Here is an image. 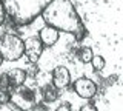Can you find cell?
<instances>
[{
    "label": "cell",
    "instance_id": "4",
    "mask_svg": "<svg viewBox=\"0 0 123 111\" xmlns=\"http://www.w3.org/2000/svg\"><path fill=\"white\" fill-rule=\"evenodd\" d=\"M9 102L14 103L15 106H18L20 110H29L32 108V105L36 103V94L26 86H18L15 88L14 93H11V97H9Z\"/></svg>",
    "mask_w": 123,
    "mask_h": 111
},
{
    "label": "cell",
    "instance_id": "8",
    "mask_svg": "<svg viewBox=\"0 0 123 111\" xmlns=\"http://www.w3.org/2000/svg\"><path fill=\"white\" fill-rule=\"evenodd\" d=\"M37 37L40 39L42 43H43V46H52V45H55L57 40H59V31L46 25L45 28L40 29V33H38Z\"/></svg>",
    "mask_w": 123,
    "mask_h": 111
},
{
    "label": "cell",
    "instance_id": "15",
    "mask_svg": "<svg viewBox=\"0 0 123 111\" xmlns=\"http://www.w3.org/2000/svg\"><path fill=\"white\" fill-rule=\"evenodd\" d=\"M5 19H6V14H5V9H3L2 3H0V26L3 25V22H5Z\"/></svg>",
    "mask_w": 123,
    "mask_h": 111
},
{
    "label": "cell",
    "instance_id": "3",
    "mask_svg": "<svg viewBox=\"0 0 123 111\" xmlns=\"http://www.w3.org/2000/svg\"><path fill=\"white\" fill-rule=\"evenodd\" d=\"M23 40L12 33H5L0 37V57L8 62H15L23 56Z\"/></svg>",
    "mask_w": 123,
    "mask_h": 111
},
{
    "label": "cell",
    "instance_id": "17",
    "mask_svg": "<svg viewBox=\"0 0 123 111\" xmlns=\"http://www.w3.org/2000/svg\"><path fill=\"white\" fill-rule=\"evenodd\" d=\"M2 62H3V59H2V57H0V65H2Z\"/></svg>",
    "mask_w": 123,
    "mask_h": 111
},
{
    "label": "cell",
    "instance_id": "12",
    "mask_svg": "<svg viewBox=\"0 0 123 111\" xmlns=\"http://www.w3.org/2000/svg\"><path fill=\"white\" fill-rule=\"evenodd\" d=\"M91 63H92V68H94L95 71H102L103 68H105V65H106V62H105V59H103L102 56H92V59H91Z\"/></svg>",
    "mask_w": 123,
    "mask_h": 111
},
{
    "label": "cell",
    "instance_id": "14",
    "mask_svg": "<svg viewBox=\"0 0 123 111\" xmlns=\"http://www.w3.org/2000/svg\"><path fill=\"white\" fill-rule=\"evenodd\" d=\"M80 111H98V110L94 103H86V105H83L82 108H80Z\"/></svg>",
    "mask_w": 123,
    "mask_h": 111
},
{
    "label": "cell",
    "instance_id": "6",
    "mask_svg": "<svg viewBox=\"0 0 123 111\" xmlns=\"http://www.w3.org/2000/svg\"><path fill=\"white\" fill-rule=\"evenodd\" d=\"M72 88L77 93V96L82 99H92L97 93V85H95L94 80L88 79V77H80L74 80L72 83Z\"/></svg>",
    "mask_w": 123,
    "mask_h": 111
},
{
    "label": "cell",
    "instance_id": "5",
    "mask_svg": "<svg viewBox=\"0 0 123 111\" xmlns=\"http://www.w3.org/2000/svg\"><path fill=\"white\" fill-rule=\"evenodd\" d=\"M23 46H25V51H23V54L26 56V59L29 60L31 63H36L38 59L42 57L43 54V43L40 42L37 36H31L28 37L25 42H23Z\"/></svg>",
    "mask_w": 123,
    "mask_h": 111
},
{
    "label": "cell",
    "instance_id": "7",
    "mask_svg": "<svg viewBox=\"0 0 123 111\" xmlns=\"http://www.w3.org/2000/svg\"><path fill=\"white\" fill-rule=\"evenodd\" d=\"M71 83V74L66 66H59L54 68L52 71V86H55L57 90H63Z\"/></svg>",
    "mask_w": 123,
    "mask_h": 111
},
{
    "label": "cell",
    "instance_id": "13",
    "mask_svg": "<svg viewBox=\"0 0 123 111\" xmlns=\"http://www.w3.org/2000/svg\"><path fill=\"white\" fill-rule=\"evenodd\" d=\"M0 111H23V110H20L11 102H6V103H0Z\"/></svg>",
    "mask_w": 123,
    "mask_h": 111
},
{
    "label": "cell",
    "instance_id": "2",
    "mask_svg": "<svg viewBox=\"0 0 123 111\" xmlns=\"http://www.w3.org/2000/svg\"><path fill=\"white\" fill-rule=\"evenodd\" d=\"M49 2L51 0H0L5 14L18 26L32 23Z\"/></svg>",
    "mask_w": 123,
    "mask_h": 111
},
{
    "label": "cell",
    "instance_id": "10",
    "mask_svg": "<svg viewBox=\"0 0 123 111\" xmlns=\"http://www.w3.org/2000/svg\"><path fill=\"white\" fill-rule=\"evenodd\" d=\"M60 90H57L55 86H52V85H45L43 88H42V96H43V100L45 102H48V103H51V102H55L57 99H59V93Z\"/></svg>",
    "mask_w": 123,
    "mask_h": 111
},
{
    "label": "cell",
    "instance_id": "9",
    "mask_svg": "<svg viewBox=\"0 0 123 111\" xmlns=\"http://www.w3.org/2000/svg\"><path fill=\"white\" fill-rule=\"evenodd\" d=\"M6 74H8V80H9L11 88H18V86H22L23 83H25L26 77H28L26 71L22 70V68H12V70L8 71Z\"/></svg>",
    "mask_w": 123,
    "mask_h": 111
},
{
    "label": "cell",
    "instance_id": "16",
    "mask_svg": "<svg viewBox=\"0 0 123 111\" xmlns=\"http://www.w3.org/2000/svg\"><path fill=\"white\" fill-rule=\"evenodd\" d=\"M55 111H71V105H69V103H63V105H60Z\"/></svg>",
    "mask_w": 123,
    "mask_h": 111
},
{
    "label": "cell",
    "instance_id": "1",
    "mask_svg": "<svg viewBox=\"0 0 123 111\" xmlns=\"http://www.w3.org/2000/svg\"><path fill=\"white\" fill-rule=\"evenodd\" d=\"M45 23L57 31L68 33L74 36L75 40L82 42L86 37V28H85L82 19H80L77 9L71 3V0H51L40 14Z\"/></svg>",
    "mask_w": 123,
    "mask_h": 111
},
{
    "label": "cell",
    "instance_id": "11",
    "mask_svg": "<svg viewBox=\"0 0 123 111\" xmlns=\"http://www.w3.org/2000/svg\"><path fill=\"white\" fill-rule=\"evenodd\" d=\"M92 56H94V52H92V49H91L89 46L80 48V51H79V59L82 60L83 63H89L91 59H92Z\"/></svg>",
    "mask_w": 123,
    "mask_h": 111
}]
</instances>
